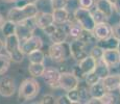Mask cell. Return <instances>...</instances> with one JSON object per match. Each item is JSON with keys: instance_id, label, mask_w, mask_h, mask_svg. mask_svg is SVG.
<instances>
[{"instance_id": "obj_1", "label": "cell", "mask_w": 120, "mask_h": 104, "mask_svg": "<svg viewBox=\"0 0 120 104\" xmlns=\"http://www.w3.org/2000/svg\"><path fill=\"white\" fill-rule=\"evenodd\" d=\"M39 8L36 4H25L23 6H14L8 11L6 18L15 23H20L23 21L34 18L38 14Z\"/></svg>"}, {"instance_id": "obj_2", "label": "cell", "mask_w": 120, "mask_h": 104, "mask_svg": "<svg viewBox=\"0 0 120 104\" xmlns=\"http://www.w3.org/2000/svg\"><path fill=\"white\" fill-rule=\"evenodd\" d=\"M40 83L33 78H26L21 82L18 90V101L19 102H27L38 97L40 93Z\"/></svg>"}, {"instance_id": "obj_3", "label": "cell", "mask_w": 120, "mask_h": 104, "mask_svg": "<svg viewBox=\"0 0 120 104\" xmlns=\"http://www.w3.org/2000/svg\"><path fill=\"white\" fill-rule=\"evenodd\" d=\"M4 50L6 54L11 57V61L16 64H21L24 59V53L21 50V43L16 33L5 36L4 40Z\"/></svg>"}, {"instance_id": "obj_4", "label": "cell", "mask_w": 120, "mask_h": 104, "mask_svg": "<svg viewBox=\"0 0 120 104\" xmlns=\"http://www.w3.org/2000/svg\"><path fill=\"white\" fill-rule=\"evenodd\" d=\"M48 56L52 61L56 64H62L67 59L71 58L70 43H52L48 48Z\"/></svg>"}, {"instance_id": "obj_5", "label": "cell", "mask_w": 120, "mask_h": 104, "mask_svg": "<svg viewBox=\"0 0 120 104\" xmlns=\"http://www.w3.org/2000/svg\"><path fill=\"white\" fill-rule=\"evenodd\" d=\"M75 20L77 21V23L82 27L84 29L87 30H93V28L95 27V21L93 19V16L90 10H86V8H82L78 6L77 8H75L74 13H73Z\"/></svg>"}, {"instance_id": "obj_6", "label": "cell", "mask_w": 120, "mask_h": 104, "mask_svg": "<svg viewBox=\"0 0 120 104\" xmlns=\"http://www.w3.org/2000/svg\"><path fill=\"white\" fill-rule=\"evenodd\" d=\"M36 28H38V27H37L34 18H30V19H27V20L23 21V22L18 23L16 34L19 38L20 43H23L27 39L30 38L31 36H34Z\"/></svg>"}, {"instance_id": "obj_7", "label": "cell", "mask_w": 120, "mask_h": 104, "mask_svg": "<svg viewBox=\"0 0 120 104\" xmlns=\"http://www.w3.org/2000/svg\"><path fill=\"white\" fill-rule=\"evenodd\" d=\"M43 80L47 83L51 89H60V77H61V71L54 67H48L45 69L43 75Z\"/></svg>"}, {"instance_id": "obj_8", "label": "cell", "mask_w": 120, "mask_h": 104, "mask_svg": "<svg viewBox=\"0 0 120 104\" xmlns=\"http://www.w3.org/2000/svg\"><path fill=\"white\" fill-rule=\"evenodd\" d=\"M80 80L72 72H61L60 77V89L68 92L70 90L76 89Z\"/></svg>"}, {"instance_id": "obj_9", "label": "cell", "mask_w": 120, "mask_h": 104, "mask_svg": "<svg viewBox=\"0 0 120 104\" xmlns=\"http://www.w3.org/2000/svg\"><path fill=\"white\" fill-rule=\"evenodd\" d=\"M16 93L15 79L11 76H4L0 79V95L4 98H10Z\"/></svg>"}, {"instance_id": "obj_10", "label": "cell", "mask_w": 120, "mask_h": 104, "mask_svg": "<svg viewBox=\"0 0 120 104\" xmlns=\"http://www.w3.org/2000/svg\"><path fill=\"white\" fill-rule=\"evenodd\" d=\"M42 47H43V40L41 39V36H36V34L31 36L29 39H27L26 41L21 43V50L26 55H28L29 53L34 51V50L42 49Z\"/></svg>"}, {"instance_id": "obj_11", "label": "cell", "mask_w": 120, "mask_h": 104, "mask_svg": "<svg viewBox=\"0 0 120 104\" xmlns=\"http://www.w3.org/2000/svg\"><path fill=\"white\" fill-rule=\"evenodd\" d=\"M93 33L98 40H103V39L110 38L113 36V26L107 21H103L100 23H96L95 27L93 28Z\"/></svg>"}, {"instance_id": "obj_12", "label": "cell", "mask_w": 120, "mask_h": 104, "mask_svg": "<svg viewBox=\"0 0 120 104\" xmlns=\"http://www.w3.org/2000/svg\"><path fill=\"white\" fill-rule=\"evenodd\" d=\"M70 49H71V56L73 57L76 62L84 59L86 56H88V52L86 50V45L79 40H74L70 43Z\"/></svg>"}, {"instance_id": "obj_13", "label": "cell", "mask_w": 120, "mask_h": 104, "mask_svg": "<svg viewBox=\"0 0 120 104\" xmlns=\"http://www.w3.org/2000/svg\"><path fill=\"white\" fill-rule=\"evenodd\" d=\"M34 20H36L37 27L42 29V30L44 28H46L48 25L54 23L52 13H46V11H38V14L34 17Z\"/></svg>"}, {"instance_id": "obj_14", "label": "cell", "mask_w": 120, "mask_h": 104, "mask_svg": "<svg viewBox=\"0 0 120 104\" xmlns=\"http://www.w3.org/2000/svg\"><path fill=\"white\" fill-rule=\"evenodd\" d=\"M68 36V27H67V24L65 23L64 26L63 25H57L56 29L49 36V39L52 43H63V42H66Z\"/></svg>"}, {"instance_id": "obj_15", "label": "cell", "mask_w": 120, "mask_h": 104, "mask_svg": "<svg viewBox=\"0 0 120 104\" xmlns=\"http://www.w3.org/2000/svg\"><path fill=\"white\" fill-rule=\"evenodd\" d=\"M95 7L98 11H100L105 16L107 19H110L115 13L114 5H113V3L110 0H96Z\"/></svg>"}, {"instance_id": "obj_16", "label": "cell", "mask_w": 120, "mask_h": 104, "mask_svg": "<svg viewBox=\"0 0 120 104\" xmlns=\"http://www.w3.org/2000/svg\"><path fill=\"white\" fill-rule=\"evenodd\" d=\"M101 81L105 85L107 92H114L118 90L120 85V74H110Z\"/></svg>"}, {"instance_id": "obj_17", "label": "cell", "mask_w": 120, "mask_h": 104, "mask_svg": "<svg viewBox=\"0 0 120 104\" xmlns=\"http://www.w3.org/2000/svg\"><path fill=\"white\" fill-rule=\"evenodd\" d=\"M96 65H97V61H96L94 57H92L90 54L85 57L84 59H82L80 61L77 62V66L79 67L80 70L82 71V73H84L86 76H87L88 73L94 71Z\"/></svg>"}, {"instance_id": "obj_18", "label": "cell", "mask_w": 120, "mask_h": 104, "mask_svg": "<svg viewBox=\"0 0 120 104\" xmlns=\"http://www.w3.org/2000/svg\"><path fill=\"white\" fill-rule=\"evenodd\" d=\"M102 59L109 67H113L120 62V53L117 49L105 50Z\"/></svg>"}, {"instance_id": "obj_19", "label": "cell", "mask_w": 120, "mask_h": 104, "mask_svg": "<svg viewBox=\"0 0 120 104\" xmlns=\"http://www.w3.org/2000/svg\"><path fill=\"white\" fill-rule=\"evenodd\" d=\"M53 15L54 23L57 25H64L65 23L68 22L70 18V13L67 8H60V10H53L52 11Z\"/></svg>"}, {"instance_id": "obj_20", "label": "cell", "mask_w": 120, "mask_h": 104, "mask_svg": "<svg viewBox=\"0 0 120 104\" xmlns=\"http://www.w3.org/2000/svg\"><path fill=\"white\" fill-rule=\"evenodd\" d=\"M89 91H90V95H91V98L101 99L103 97V95L107 93V90H105L102 81H99L93 85H90Z\"/></svg>"}, {"instance_id": "obj_21", "label": "cell", "mask_w": 120, "mask_h": 104, "mask_svg": "<svg viewBox=\"0 0 120 104\" xmlns=\"http://www.w3.org/2000/svg\"><path fill=\"white\" fill-rule=\"evenodd\" d=\"M118 39L116 36H112L110 38L103 39V40H98L96 45L100 46L102 49L105 50H109V49H117V46H118Z\"/></svg>"}, {"instance_id": "obj_22", "label": "cell", "mask_w": 120, "mask_h": 104, "mask_svg": "<svg viewBox=\"0 0 120 104\" xmlns=\"http://www.w3.org/2000/svg\"><path fill=\"white\" fill-rule=\"evenodd\" d=\"M46 67L44 64H36V62H29L28 65V73L31 77L38 78L42 77Z\"/></svg>"}, {"instance_id": "obj_23", "label": "cell", "mask_w": 120, "mask_h": 104, "mask_svg": "<svg viewBox=\"0 0 120 104\" xmlns=\"http://www.w3.org/2000/svg\"><path fill=\"white\" fill-rule=\"evenodd\" d=\"M77 40H79L80 42H82V43H84L86 46L94 45V44L97 43V39H96V36H94L93 31L87 30V29H82V33H80L79 38H78Z\"/></svg>"}, {"instance_id": "obj_24", "label": "cell", "mask_w": 120, "mask_h": 104, "mask_svg": "<svg viewBox=\"0 0 120 104\" xmlns=\"http://www.w3.org/2000/svg\"><path fill=\"white\" fill-rule=\"evenodd\" d=\"M89 85L85 83H80L78 84L77 90H78V96H79V101L80 103H86L88 104L89 100L91 99V95H90V91H89Z\"/></svg>"}, {"instance_id": "obj_25", "label": "cell", "mask_w": 120, "mask_h": 104, "mask_svg": "<svg viewBox=\"0 0 120 104\" xmlns=\"http://www.w3.org/2000/svg\"><path fill=\"white\" fill-rule=\"evenodd\" d=\"M94 72H95L99 77L101 78V80L103 78H105L108 75H110V67L103 61V59H99L97 61V65H96L95 69H94Z\"/></svg>"}, {"instance_id": "obj_26", "label": "cell", "mask_w": 120, "mask_h": 104, "mask_svg": "<svg viewBox=\"0 0 120 104\" xmlns=\"http://www.w3.org/2000/svg\"><path fill=\"white\" fill-rule=\"evenodd\" d=\"M16 30H17V23L11 20H5V22L1 27V32L4 36H8L16 33Z\"/></svg>"}, {"instance_id": "obj_27", "label": "cell", "mask_w": 120, "mask_h": 104, "mask_svg": "<svg viewBox=\"0 0 120 104\" xmlns=\"http://www.w3.org/2000/svg\"><path fill=\"white\" fill-rule=\"evenodd\" d=\"M28 61L29 62H36V64H44L45 61V53H44L41 49L34 50V51L30 52L28 55Z\"/></svg>"}, {"instance_id": "obj_28", "label": "cell", "mask_w": 120, "mask_h": 104, "mask_svg": "<svg viewBox=\"0 0 120 104\" xmlns=\"http://www.w3.org/2000/svg\"><path fill=\"white\" fill-rule=\"evenodd\" d=\"M11 59L8 54H2L0 52V75H4L11 67Z\"/></svg>"}, {"instance_id": "obj_29", "label": "cell", "mask_w": 120, "mask_h": 104, "mask_svg": "<svg viewBox=\"0 0 120 104\" xmlns=\"http://www.w3.org/2000/svg\"><path fill=\"white\" fill-rule=\"evenodd\" d=\"M99 81H101V78L99 77V76L95 72H94V71L88 73L87 76H86V78H85V82H86L89 86H90V85L95 84V83H97Z\"/></svg>"}, {"instance_id": "obj_30", "label": "cell", "mask_w": 120, "mask_h": 104, "mask_svg": "<svg viewBox=\"0 0 120 104\" xmlns=\"http://www.w3.org/2000/svg\"><path fill=\"white\" fill-rule=\"evenodd\" d=\"M103 52H105V49H102L100 46H98V45H96L95 44V46L91 49V51H90L89 54L91 55L92 57H94L96 61H99V59L102 58Z\"/></svg>"}, {"instance_id": "obj_31", "label": "cell", "mask_w": 120, "mask_h": 104, "mask_svg": "<svg viewBox=\"0 0 120 104\" xmlns=\"http://www.w3.org/2000/svg\"><path fill=\"white\" fill-rule=\"evenodd\" d=\"M70 0H50V5L52 11L60 10V8H67Z\"/></svg>"}, {"instance_id": "obj_32", "label": "cell", "mask_w": 120, "mask_h": 104, "mask_svg": "<svg viewBox=\"0 0 120 104\" xmlns=\"http://www.w3.org/2000/svg\"><path fill=\"white\" fill-rule=\"evenodd\" d=\"M102 104H113L117 102V97L113 94V92H107L101 98Z\"/></svg>"}, {"instance_id": "obj_33", "label": "cell", "mask_w": 120, "mask_h": 104, "mask_svg": "<svg viewBox=\"0 0 120 104\" xmlns=\"http://www.w3.org/2000/svg\"><path fill=\"white\" fill-rule=\"evenodd\" d=\"M67 96H68V98L70 99L71 103H80L79 101V96H78V90L77 87L76 89H73V90H70V91L67 92Z\"/></svg>"}, {"instance_id": "obj_34", "label": "cell", "mask_w": 120, "mask_h": 104, "mask_svg": "<svg viewBox=\"0 0 120 104\" xmlns=\"http://www.w3.org/2000/svg\"><path fill=\"white\" fill-rule=\"evenodd\" d=\"M96 0H77L78 6L82 8H86V10H92V7L95 6Z\"/></svg>"}, {"instance_id": "obj_35", "label": "cell", "mask_w": 120, "mask_h": 104, "mask_svg": "<svg viewBox=\"0 0 120 104\" xmlns=\"http://www.w3.org/2000/svg\"><path fill=\"white\" fill-rule=\"evenodd\" d=\"M91 13H92V16H93V19H94V21H95V23H100V22H103V21L108 20L107 18H105V16L103 15L100 11H98L96 7L93 11H91Z\"/></svg>"}, {"instance_id": "obj_36", "label": "cell", "mask_w": 120, "mask_h": 104, "mask_svg": "<svg viewBox=\"0 0 120 104\" xmlns=\"http://www.w3.org/2000/svg\"><path fill=\"white\" fill-rule=\"evenodd\" d=\"M41 103H43V104H54L55 103V98H54V96H52V95L46 94V95L43 96Z\"/></svg>"}, {"instance_id": "obj_37", "label": "cell", "mask_w": 120, "mask_h": 104, "mask_svg": "<svg viewBox=\"0 0 120 104\" xmlns=\"http://www.w3.org/2000/svg\"><path fill=\"white\" fill-rule=\"evenodd\" d=\"M56 27H57V24H55V23H52V24L48 25L46 28H44L43 31H44V33H45L46 36H51V34L54 32L55 29H56Z\"/></svg>"}, {"instance_id": "obj_38", "label": "cell", "mask_w": 120, "mask_h": 104, "mask_svg": "<svg viewBox=\"0 0 120 104\" xmlns=\"http://www.w3.org/2000/svg\"><path fill=\"white\" fill-rule=\"evenodd\" d=\"M55 103L56 104H72L67 95H63V96L57 97V98L55 99Z\"/></svg>"}, {"instance_id": "obj_39", "label": "cell", "mask_w": 120, "mask_h": 104, "mask_svg": "<svg viewBox=\"0 0 120 104\" xmlns=\"http://www.w3.org/2000/svg\"><path fill=\"white\" fill-rule=\"evenodd\" d=\"M39 0H17L15 2L16 6H23L25 4H36Z\"/></svg>"}, {"instance_id": "obj_40", "label": "cell", "mask_w": 120, "mask_h": 104, "mask_svg": "<svg viewBox=\"0 0 120 104\" xmlns=\"http://www.w3.org/2000/svg\"><path fill=\"white\" fill-rule=\"evenodd\" d=\"M113 36H116L118 40H120V23L113 26Z\"/></svg>"}, {"instance_id": "obj_41", "label": "cell", "mask_w": 120, "mask_h": 104, "mask_svg": "<svg viewBox=\"0 0 120 104\" xmlns=\"http://www.w3.org/2000/svg\"><path fill=\"white\" fill-rule=\"evenodd\" d=\"M110 1L112 2L113 5H114L115 11H117L120 15V0H110Z\"/></svg>"}, {"instance_id": "obj_42", "label": "cell", "mask_w": 120, "mask_h": 104, "mask_svg": "<svg viewBox=\"0 0 120 104\" xmlns=\"http://www.w3.org/2000/svg\"><path fill=\"white\" fill-rule=\"evenodd\" d=\"M88 104H102V102H101V99L99 98H91Z\"/></svg>"}, {"instance_id": "obj_43", "label": "cell", "mask_w": 120, "mask_h": 104, "mask_svg": "<svg viewBox=\"0 0 120 104\" xmlns=\"http://www.w3.org/2000/svg\"><path fill=\"white\" fill-rule=\"evenodd\" d=\"M4 22H5V19H4L3 15L0 13V29H1V27H2V25H3Z\"/></svg>"}, {"instance_id": "obj_44", "label": "cell", "mask_w": 120, "mask_h": 104, "mask_svg": "<svg viewBox=\"0 0 120 104\" xmlns=\"http://www.w3.org/2000/svg\"><path fill=\"white\" fill-rule=\"evenodd\" d=\"M3 49H4V41H2L1 39H0V52Z\"/></svg>"}, {"instance_id": "obj_45", "label": "cell", "mask_w": 120, "mask_h": 104, "mask_svg": "<svg viewBox=\"0 0 120 104\" xmlns=\"http://www.w3.org/2000/svg\"><path fill=\"white\" fill-rule=\"evenodd\" d=\"M117 50H118L119 53H120V40L118 41V46H117Z\"/></svg>"}, {"instance_id": "obj_46", "label": "cell", "mask_w": 120, "mask_h": 104, "mask_svg": "<svg viewBox=\"0 0 120 104\" xmlns=\"http://www.w3.org/2000/svg\"><path fill=\"white\" fill-rule=\"evenodd\" d=\"M3 1H6V2H14V3H15L17 0H3Z\"/></svg>"}, {"instance_id": "obj_47", "label": "cell", "mask_w": 120, "mask_h": 104, "mask_svg": "<svg viewBox=\"0 0 120 104\" xmlns=\"http://www.w3.org/2000/svg\"><path fill=\"white\" fill-rule=\"evenodd\" d=\"M118 91H119V95H120V85H119V87H118Z\"/></svg>"}, {"instance_id": "obj_48", "label": "cell", "mask_w": 120, "mask_h": 104, "mask_svg": "<svg viewBox=\"0 0 120 104\" xmlns=\"http://www.w3.org/2000/svg\"><path fill=\"white\" fill-rule=\"evenodd\" d=\"M48 1H50V0H48Z\"/></svg>"}]
</instances>
